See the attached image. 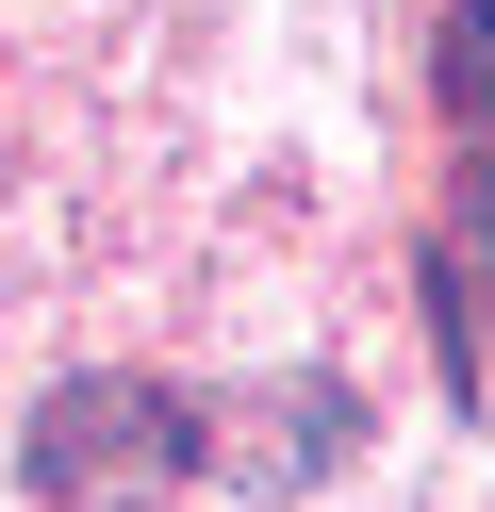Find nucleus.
<instances>
[{
    "instance_id": "obj_1",
    "label": "nucleus",
    "mask_w": 495,
    "mask_h": 512,
    "mask_svg": "<svg viewBox=\"0 0 495 512\" xmlns=\"http://www.w3.org/2000/svg\"><path fill=\"white\" fill-rule=\"evenodd\" d=\"M198 479V413L165 380H66L33 397V496L50 512H165Z\"/></svg>"
},
{
    "instance_id": "obj_2",
    "label": "nucleus",
    "mask_w": 495,
    "mask_h": 512,
    "mask_svg": "<svg viewBox=\"0 0 495 512\" xmlns=\"http://www.w3.org/2000/svg\"><path fill=\"white\" fill-rule=\"evenodd\" d=\"M446 100H462V133H479V199H462V281H479V314H495V0H462V17H446Z\"/></svg>"
}]
</instances>
